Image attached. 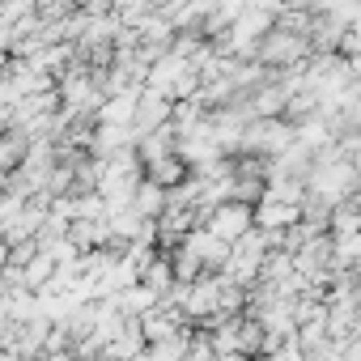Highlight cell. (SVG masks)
I'll use <instances>...</instances> for the list:
<instances>
[{
	"label": "cell",
	"mask_w": 361,
	"mask_h": 361,
	"mask_svg": "<svg viewBox=\"0 0 361 361\" xmlns=\"http://www.w3.org/2000/svg\"><path fill=\"white\" fill-rule=\"evenodd\" d=\"M204 230L234 247L243 234H251V230H255V209H251V204H243V200H226V204H217V209L209 213Z\"/></svg>",
	"instance_id": "obj_1"
},
{
	"label": "cell",
	"mask_w": 361,
	"mask_h": 361,
	"mask_svg": "<svg viewBox=\"0 0 361 361\" xmlns=\"http://www.w3.org/2000/svg\"><path fill=\"white\" fill-rule=\"evenodd\" d=\"M310 51L314 47H310L306 35H293V30H281V26L259 39V60H268V64H302Z\"/></svg>",
	"instance_id": "obj_2"
},
{
	"label": "cell",
	"mask_w": 361,
	"mask_h": 361,
	"mask_svg": "<svg viewBox=\"0 0 361 361\" xmlns=\"http://www.w3.org/2000/svg\"><path fill=\"white\" fill-rule=\"evenodd\" d=\"M302 221V204H285V200H259L255 204V226L259 230H289Z\"/></svg>",
	"instance_id": "obj_3"
},
{
	"label": "cell",
	"mask_w": 361,
	"mask_h": 361,
	"mask_svg": "<svg viewBox=\"0 0 361 361\" xmlns=\"http://www.w3.org/2000/svg\"><path fill=\"white\" fill-rule=\"evenodd\" d=\"M188 344H192V331H178V336H166V340H153V344L145 348V357H149V361H183V353H188Z\"/></svg>",
	"instance_id": "obj_4"
},
{
	"label": "cell",
	"mask_w": 361,
	"mask_h": 361,
	"mask_svg": "<svg viewBox=\"0 0 361 361\" xmlns=\"http://www.w3.org/2000/svg\"><path fill=\"white\" fill-rule=\"evenodd\" d=\"M221 353L213 348V340H209V331H200V336H192V344H188V353H183V361H217Z\"/></svg>",
	"instance_id": "obj_5"
}]
</instances>
